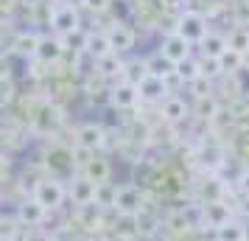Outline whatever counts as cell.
Masks as SVG:
<instances>
[{"label":"cell","instance_id":"cell-1","mask_svg":"<svg viewBox=\"0 0 249 241\" xmlns=\"http://www.w3.org/2000/svg\"><path fill=\"white\" fill-rule=\"evenodd\" d=\"M31 196H34L36 202L45 207L48 213H53V210H59V207L65 205V199H68V191H65V183H62V180H53V177H42V180L36 183V188L31 191Z\"/></svg>","mask_w":249,"mask_h":241},{"label":"cell","instance_id":"cell-2","mask_svg":"<svg viewBox=\"0 0 249 241\" xmlns=\"http://www.w3.org/2000/svg\"><path fill=\"white\" fill-rule=\"evenodd\" d=\"M146 207V191L143 188H137V185H121L118 188V196H115V213L118 216H137L140 210Z\"/></svg>","mask_w":249,"mask_h":241},{"label":"cell","instance_id":"cell-3","mask_svg":"<svg viewBox=\"0 0 249 241\" xmlns=\"http://www.w3.org/2000/svg\"><path fill=\"white\" fill-rule=\"evenodd\" d=\"M174 31L182 39H188V42H199L207 34V17L202 12H182L177 25H174Z\"/></svg>","mask_w":249,"mask_h":241},{"label":"cell","instance_id":"cell-4","mask_svg":"<svg viewBox=\"0 0 249 241\" xmlns=\"http://www.w3.org/2000/svg\"><path fill=\"white\" fill-rule=\"evenodd\" d=\"M42 166H45V171L53 177V180H59L62 174H70L73 171V149L70 146H51V149L45 151V160H42Z\"/></svg>","mask_w":249,"mask_h":241},{"label":"cell","instance_id":"cell-5","mask_svg":"<svg viewBox=\"0 0 249 241\" xmlns=\"http://www.w3.org/2000/svg\"><path fill=\"white\" fill-rule=\"evenodd\" d=\"M107 129L101 127V124H95V121H90V124H81L79 129H76V146H81V149L87 151H101L104 146H107Z\"/></svg>","mask_w":249,"mask_h":241},{"label":"cell","instance_id":"cell-6","mask_svg":"<svg viewBox=\"0 0 249 241\" xmlns=\"http://www.w3.org/2000/svg\"><path fill=\"white\" fill-rule=\"evenodd\" d=\"M51 28H53V37H68L73 31L81 28V20H79V9L76 6H59L56 12L51 14Z\"/></svg>","mask_w":249,"mask_h":241},{"label":"cell","instance_id":"cell-7","mask_svg":"<svg viewBox=\"0 0 249 241\" xmlns=\"http://www.w3.org/2000/svg\"><path fill=\"white\" fill-rule=\"evenodd\" d=\"M160 56L174 68V65H179V62H185V59L191 56V42L182 39L177 31H171V34L162 39V45H160Z\"/></svg>","mask_w":249,"mask_h":241},{"label":"cell","instance_id":"cell-8","mask_svg":"<svg viewBox=\"0 0 249 241\" xmlns=\"http://www.w3.org/2000/svg\"><path fill=\"white\" fill-rule=\"evenodd\" d=\"M107 39H109V51L118 54V56H121V54H129V51L135 48V31H132L126 23H118V20L109 25Z\"/></svg>","mask_w":249,"mask_h":241},{"label":"cell","instance_id":"cell-9","mask_svg":"<svg viewBox=\"0 0 249 241\" xmlns=\"http://www.w3.org/2000/svg\"><path fill=\"white\" fill-rule=\"evenodd\" d=\"M14 216H17V222H20L23 227H39V224L48 219V210L36 202L34 196H28V199H23V202L17 205Z\"/></svg>","mask_w":249,"mask_h":241},{"label":"cell","instance_id":"cell-10","mask_svg":"<svg viewBox=\"0 0 249 241\" xmlns=\"http://www.w3.org/2000/svg\"><path fill=\"white\" fill-rule=\"evenodd\" d=\"M65 191H68V199L73 205H90L92 199H95V183H90L84 174H76L68 185H65Z\"/></svg>","mask_w":249,"mask_h":241},{"label":"cell","instance_id":"cell-11","mask_svg":"<svg viewBox=\"0 0 249 241\" xmlns=\"http://www.w3.org/2000/svg\"><path fill=\"white\" fill-rule=\"evenodd\" d=\"M137 101H140V95H137V84H132V81L121 79L115 87H109V104H112L115 110H132Z\"/></svg>","mask_w":249,"mask_h":241},{"label":"cell","instance_id":"cell-12","mask_svg":"<svg viewBox=\"0 0 249 241\" xmlns=\"http://www.w3.org/2000/svg\"><path fill=\"white\" fill-rule=\"evenodd\" d=\"M62 56H65V45H62L59 37H53V34L39 37V45H36L34 59H39L42 65H56Z\"/></svg>","mask_w":249,"mask_h":241},{"label":"cell","instance_id":"cell-13","mask_svg":"<svg viewBox=\"0 0 249 241\" xmlns=\"http://www.w3.org/2000/svg\"><path fill=\"white\" fill-rule=\"evenodd\" d=\"M81 174H84L90 183L101 185V183H109V180H112V166H109V160H107V157L92 154L90 160L81 166Z\"/></svg>","mask_w":249,"mask_h":241},{"label":"cell","instance_id":"cell-14","mask_svg":"<svg viewBox=\"0 0 249 241\" xmlns=\"http://www.w3.org/2000/svg\"><path fill=\"white\" fill-rule=\"evenodd\" d=\"M137 95H140V101H162V98H168L171 93L165 87L162 76H151L148 73L146 79L137 84Z\"/></svg>","mask_w":249,"mask_h":241},{"label":"cell","instance_id":"cell-15","mask_svg":"<svg viewBox=\"0 0 249 241\" xmlns=\"http://www.w3.org/2000/svg\"><path fill=\"white\" fill-rule=\"evenodd\" d=\"M160 115H162V121H168V124H179V121L188 118V104H185V98H179V95H168V98L160 101Z\"/></svg>","mask_w":249,"mask_h":241},{"label":"cell","instance_id":"cell-16","mask_svg":"<svg viewBox=\"0 0 249 241\" xmlns=\"http://www.w3.org/2000/svg\"><path fill=\"white\" fill-rule=\"evenodd\" d=\"M81 54H87L90 59H98L107 56V54H112L109 51V39H107V31H92V34H87V39H84V51Z\"/></svg>","mask_w":249,"mask_h":241},{"label":"cell","instance_id":"cell-17","mask_svg":"<svg viewBox=\"0 0 249 241\" xmlns=\"http://www.w3.org/2000/svg\"><path fill=\"white\" fill-rule=\"evenodd\" d=\"M199 48H202V56L204 59H218L227 51V37L224 34H215V31H207V34L199 39Z\"/></svg>","mask_w":249,"mask_h":241},{"label":"cell","instance_id":"cell-18","mask_svg":"<svg viewBox=\"0 0 249 241\" xmlns=\"http://www.w3.org/2000/svg\"><path fill=\"white\" fill-rule=\"evenodd\" d=\"M124 59L118 56V54H107L95 62V73L101 76V79H118V76H124Z\"/></svg>","mask_w":249,"mask_h":241},{"label":"cell","instance_id":"cell-19","mask_svg":"<svg viewBox=\"0 0 249 241\" xmlns=\"http://www.w3.org/2000/svg\"><path fill=\"white\" fill-rule=\"evenodd\" d=\"M232 219V213H230V205H224V202H207L204 205V222H207V227H221V224H227Z\"/></svg>","mask_w":249,"mask_h":241},{"label":"cell","instance_id":"cell-20","mask_svg":"<svg viewBox=\"0 0 249 241\" xmlns=\"http://www.w3.org/2000/svg\"><path fill=\"white\" fill-rule=\"evenodd\" d=\"M36 45H39V34H34V31H23V34H17V39H14V54L23 59H34L36 54Z\"/></svg>","mask_w":249,"mask_h":241},{"label":"cell","instance_id":"cell-21","mask_svg":"<svg viewBox=\"0 0 249 241\" xmlns=\"http://www.w3.org/2000/svg\"><path fill=\"white\" fill-rule=\"evenodd\" d=\"M224 37H227V48H230V51H235L241 56L249 51V28L247 25H235V28Z\"/></svg>","mask_w":249,"mask_h":241},{"label":"cell","instance_id":"cell-22","mask_svg":"<svg viewBox=\"0 0 249 241\" xmlns=\"http://www.w3.org/2000/svg\"><path fill=\"white\" fill-rule=\"evenodd\" d=\"M115 196H118V185L115 183H101V185H95V199H92V202L101 207V210H112Z\"/></svg>","mask_w":249,"mask_h":241},{"label":"cell","instance_id":"cell-23","mask_svg":"<svg viewBox=\"0 0 249 241\" xmlns=\"http://www.w3.org/2000/svg\"><path fill=\"white\" fill-rule=\"evenodd\" d=\"M101 216H104V210L95 205V202L76 207V219H79V224H84V227H95V224L101 222Z\"/></svg>","mask_w":249,"mask_h":241},{"label":"cell","instance_id":"cell-24","mask_svg":"<svg viewBox=\"0 0 249 241\" xmlns=\"http://www.w3.org/2000/svg\"><path fill=\"white\" fill-rule=\"evenodd\" d=\"M218 68H221V73H227V76H232V73H238V70H244V56L227 48L224 54L218 56Z\"/></svg>","mask_w":249,"mask_h":241},{"label":"cell","instance_id":"cell-25","mask_svg":"<svg viewBox=\"0 0 249 241\" xmlns=\"http://www.w3.org/2000/svg\"><path fill=\"white\" fill-rule=\"evenodd\" d=\"M148 76V68H146V59H135V62H129L124 65V81H132V84H140V81Z\"/></svg>","mask_w":249,"mask_h":241},{"label":"cell","instance_id":"cell-26","mask_svg":"<svg viewBox=\"0 0 249 241\" xmlns=\"http://www.w3.org/2000/svg\"><path fill=\"white\" fill-rule=\"evenodd\" d=\"M244 239V224H238V222H227L221 227H215V241H241Z\"/></svg>","mask_w":249,"mask_h":241},{"label":"cell","instance_id":"cell-27","mask_svg":"<svg viewBox=\"0 0 249 241\" xmlns=\"http://www.w3.org/2000/svg\"><path fill=\"white\" fill-rule=\"evenodd\" d=\"M174 73H177L185 84H188V81H193L196 76H202V73H199V62H196L193 56H188L185 62H179V65H174Z\"/></svg>","mask_w":249,"mask_h":241},{"label":"cell","instance_id":"cell-28","mask_svg":"<svg viewBox=\"0 0 249 241\" xmlns=\"http://www.w3.org/2000/svg\"><path fill=\"white\" fill-rule=\"evenodd\" d=\"M196 115H199L202 121H213L215 115H218V101H215V95L196 98Z\"/></svg>","mask_w":249,"mask_h":241},{"label":"cell","instance_id":"cell-29","mask_svg":"<svg viewBox=\"0 0 249 241\" xmlns=\"http://www.w3.org/2000/svg\"><path fill=\"white\" fill-rule=\"evenodd\" d=\"M188 87L196 98H207V95H213V81L204 79V76H196L193 81H188Z\"/></svg>","mask_w":249,"mask_h":241},{"label":"cell","instance_id":"cell-30","mask_svg":"<svg viewBox=\"0 0 249 241\" xmlns=\"http://www.w3.org/2000/svg\"><path fill=\"white\" fill-rule=\"evenodd\" d=\"M14 95H17V87H14L12 79H6V76H0V107H6V104L14 101Z\"/></svg>","mask_w":249,"mask_h":241},{"label":"cell","instance_id":"cell-31","mask_svg":"<svg viewBox=\"0 0 249 241\" xmlns=\"http://www.w3.org/2000/svg\"><path fill=\"white\" fill-rule=\"evenodd\" d=\"M199 73H202L204 79L213 81L215 76H221V68H218V59H199Z\"/></svg>","mask_w":249,"mask_h":241},{"label":"cell","instance_id":"cell-32","mask_svg":"<svg viewBox=\"0 0 249 241\" xmlns=\"http://www.w3.org/2000/svg\"><path fill=\"white\" fill-rule=\"evenodd\" d=\"M79 3L87 9V12H92V14H104L107 9H109V3H112V0H79Z\"/></svg>","mask_w":249,"mask_h":241},{"label":"cell","instance_id":"cell-33","mask_svg":"<svg viewBox=\"0 0 249 241\" xmlns=\"http://www.w3.org/2000/svg\"><path fill=\"white\" fill-rule=\"evenodd\" d=\"M238 188H241L244 194H249V168L241 174V177H238Z\"/></svg>","mask_w":249,"mask_h":241},{"label":"cell","instance_id":"cell-34","mask_svg":"<svg viewBox=\"0 0 249 241\" xmlns=\"http://www.w3.org/2000/svg\"><path fill=\"white\" fill-rule=\"evenodd\" d=\"M241 241H249V239H241Z\"/></svg>","mask_w":249,"mask_h":241}]
</instances>
